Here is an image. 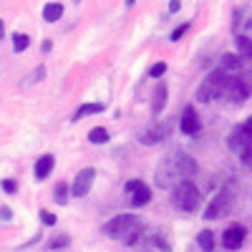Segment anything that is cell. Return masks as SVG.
Listing matches in <instances>:
<instances>
[{
	"instance_id": "29",
	"label": "cell",
	"mask_w": 252,
	"mask_h": 252,
	"mask_svg": "<svg viewBox=\"0 0 252 252\" xmlns=\"http://www.w3.org/2000/svg\"><path fill=\"white\" fill-rule=\"evenodd\" d=\"M139 184H144V182H141V179H129V182H126V187H124V192H126V194H131Z\"/></svg>"
},
{
	"instance_id": "19",
	"label": "cell",
	"mask_w": 252,
	"mask_h": 252,
	"mask_svg": "<svg viewBox=\"0 0 252 252\" xmlns=\"http://www.w3.org/2000/svg\"><path fill=\"white\" fill-rule=\"evenodd\" d=\"M197 245L202 252H212L215 250V232L212 229H202V232L197 235Z\"/></svg>"
},
{
	"instance_id": "15",
	"label": "cell",
	"mask_w": 252,
	"mask_h": 252,
	"mask_svg": "<svg viewBox=\"0 0 252 252\" xmlns=\"http://www.w3.org/2000/svg\"><path fill=\"white\" fill-rule=\"evenodd\" d=\"M164 106H166V86L159 83V86L154 89V96H152V114L159 116L164 111Z\"/></svg>"
},
{
	"instance_id": "36",
	"label": "cell",
	"mask_w": 252,
	"mask_h": 252,
	"mask_svg": "<svg viewBox=\"0 0 252 252\" xmlns=\"http://www.w3.org/2000/svg\"><path fill=\"white\" fill-rule=\"evenodd\" d=\"M58 252H66V250H58Z\"/></svg>"
},
{
	"instance_id": "7",
	"label": "cell",
	"mask_w": 252,
	"mask_h": 252,
	"mask_svg": "<svg viewBox=\"0 0 252 252\" xmlns=\"http://www.w3.org/2000/svg\"><path fill=\"white\" fill-rule=\"evenodd\" d=\"M250 134H252V121L247 119L245 124H240V126H235V131L229 134V149L232 152H245V149H250Z\"/></svg>"
},
{
	"instance_id": "21",
	"label": "cell",
	"mask_w": 252,
	"mask_h": 252,
	"mask_svg": "<svg viewBox=\"0 0 252 252\" xmlns=\"http://www.w3.org/2000/svg\"><path fill=\"white\" fill-rule=\"evenodd\" d=\"M68 197H71V189H68V184H56V189H53V199L63 207V204H66L68 202Z\"/></svg>"
},
{
	"instance_id": "24",
	"label": "cell",
	"mask_w": 252,
	"mask_h": 252,
	"mask_svg": "<svg viewBox=\"0 0 252 252\" xmlns=\"http://www.w3.org/2000/svg\"><path fill=\"white\" fill-rule=\"evenodd\" d=\"M237 48H240V56H242L240 61L247 63V61H250V35H245V33L237 35Z\"/></svg>"
},
{
	"instance_id": "32",
	"label": "cell",
	"mask_w": 252,
	"mask_h": 252,
	"mask_svg": "<svg viewBox=\"0 0 252 252\" xmlns=\"http://www.w3.org/2000/svg\"><path fill=\"white\" fill-rule=\"evenodd\" d=\"M43 76H46V68L40 66V68H35V71H33V76L28 78V83H31V81H38V78H43Z\"/></svg>"
},
{
	"instance_id": "18",
	"label": "cell",
	"mask_w": 252,
	"mask_h": 252,
	"mask_svg": "<svg viewBox=\"0 0 252 252\" xmlns=\"http://www.w3.org/2000/svg\"><path fill=\"white\" fill-rule=\"evenodd\" d=\"M149 242H152V247H154V250L172 252V240H169V235H166V232H154V235L149 237Z\"/></svg>"
},
{
	"instance_id": "12",
	"label": "cell",
	"mask_w": 252,
	"mask_h": 252,
	"mask_svg": "<svg viewBox=\"0 0 252 252\" xmlns=\"http://www.w3.org/2000/svg\"><path fill=\"white\" fill-rule=\"evenodd\" d=\"M53 166H56V157L53 154H43L38 161H35V169H33V174H35V179H48L51 177V172H53Z\"/></svg>"
},
{
	"instance_id": "31",
	"label": "cell",
	"mask_w": 252,
	"mask_h": 252,
	"mask_svg": "<svg viewBox=\"0 0 252 252\" xmlns=\"http://www.w3.org/2000/svg\"><path fill=\"white\" fill-rule=\"evenodd\" d=\"M0 220H3V222H10V220H13L10 207H0Z\"/></svg>"
},
{
	"instance_id": "34",
	"label": "cell",
	"mask_w": 252,
	"mask_h": 252,
	"mask_svg": "<svg viewBox=\"0 0 252 252\" xmlns=\"http://www.w3.org/2000/svg\"><path fill=\"white\" fill-rule=\"evenodd\" d=\"M51 48H53V43H51V40H43V51H46V53H48V51H51Z\"/></svg>"
},
{
	"instance_id": "10",
	"label": "cell",
	"mask_w": 252,
	"mask_h": 252,
	"mask_svg": "<svg viewBox=\"0 0 252 252\" xmlns=\"http://www.w3.org/2000/svg\"><path fill=\"white\" fill-rule=\"evenodd\" d=\"M245 237H247V229L242 224H232V227H227L222 232V247L229 250V252H235V250L242 247Z\"/></svg>"
},
{
	"instance_id": "4",
	"label": "cell",
	"mask_w": 252,
	"mask_h": 252,
	"mask_svg": "<svg viewBox=\"0 0 252 252\" xmlns=\"http://www.w3.org/2000/svg\"><path fill=\"white\" fill-rule=\"evenodd\" d=\"M224 81H227V73L224 71H212L204 81H202V86L197 89V101L202 103H212L222 96V89H224Z\"/></svg>"
},
{
	"instance_id": "26",
	"label": "cell",
	"mask_w": 252,
	"mask_h": 252,
	"mask_svg": "<svg viewBox=\"0 0 252 252\" xmlns=\"http://www.w3.org/2000/svg\"><path fill=\"white\" fill-rule=\"evenodd\" d=\"M166 73V63H154V66L149 68V76L152 78H161Z\"/></svg>"
},
{
	"instance_id": "28",
	"label": "cell",
	"mask_w": 252,
	"mask_h": 252,
	"mask_svg": "<svg viewBox=\"0 0 252 252\" xmlns=\"http://www.w3.org/2000/svg\"><path fill=\"white\" fill-rule=\"evenodd\" d=\"M189 26H192V23H182V26H177V28L172 31V35H169V38H172V40H179V38L189 31Z\"/></svg>"
},
{
	"instance_id": "20",
	"label": "cell",
	"mask_w": 252,
	"mask_h": 252,
	"mask_svg": "<svg viewBox=\"0 0 252 252\" xmlns=\"http://www.w3.org/2000/svg\"><path fill=\"white\" fill-rule=\"evenodd\" d=\"M61 15H63V5L61 3H48L43 8V20L46 23H56V20H61Z\"/></svg>"
},
{
	"instance_id": "37",
	"label": "cell",
	"mask_w": 252,
	"mask_h": 252,
	"mask_svg": "<svg viewBox=\"0 0 252 252\" xmlns=\"http://www.w3.org/2000/svg\"><path fill=\"white\" fill-rule=\"evenodd\" d=\"M76 3H81V0H76Z\"/></svg>"
},
{
	"instance_id": "33",
	"label": "cell",
	"mask_w": 252,
	"mask_h": 252,
	"mask_svg": "<svg viewBox=\"0 0 252 252\" xmlns=\"http://www.w3.org/2000/svg\"><path fill=\"white\" fill-rule=\"evenodd\" d=\"M182 8V3H179V0H172V3H169V13H177Z\"/></svg>"
},
{
	"instance_id": "22",
	"label": "cell",
	"mask_w": 252,
	"mask_h": 252,
	"mask_svg": "<svg viewBox=\"0 0 252 252\" xmlns=\"http://www.w3.org/2000/svg\"><path fill=\"white\" fill-rule=\"evenodd\" d=\"M89 141L91 144H106L109 141V131L103 129V126H96V129L89 131Z\"/></svg>"
},
{
	"instance_id": "27",
	"label": "cell",
	"mask_w": 252,
	"mask_h": 252,
	"mask_svg": "<svg viewBox=\"0 0 252 252\" xmlns=\"http://www.w3.org/2000/svg\"><path fill=\"white\" fill-rule=\"evenodd\" d=\"M0 187H3V192H5V194H15L18 182H15V179H3V182H0Z\"/></svg>"
},
{
	"instance_id": "35",
	"label": "cell",
	"mask_w": 252,
	"mask_h": 252,
	"mask_svg": "<svg viewBox=\"0 0 252 252\" xmlns=\"http://www.w3.org/2000/svg\"><path fill=\"white\" fill-rule=\"evenodd\" d=\"M3 35H5V26H3V20H0V40H3Z\"/></svg>"
},
{
	"instance_id": "14",
	"label": "cell",
	"mask_w": 252,
	"mask_h": 252,
	"mask_svg": "<svg viewBox=\"0 0 252 252\" xmlns=\"http://www.w3.org/2000/svg\"><path fill=\"white\" fill-rule=\"evenodd\" d=\"M129 202H131V207H144V204H149V202H152V189L146 187V184H139L134 192L129 194Z\"/></svg>"
},
{
	"instance_id": "9",
	"label": "cell",
	"mask_w": 252,
	"mask_h": 252,
	"mask_svg": "<svg viewBox=\"0 0 252 252\" xmlns=\"http://www.w3.org/2000/svg\"><path fill=\"white\" fill-rule=\"evenodd\" d=\"M94 179H96V169H94V166H86V169H81V172L76 174L73 187H68V189H71V194H73V197H86V194L91 192V187H94Z\"/></svg>"
},
{
	"instance_id": "16",
	"label": "cell",
	"mask_w": 252,
	"mask_h": 252,
	"mask_svg": "<svg viewBox=\"0 0 252 252\" xmlns=\"http://www.w3.org/2000/svg\"><path fill=\"white\" fill-rule=\"evenodd\" d=\"M103 103H83V106L76 109L73 114V121H81V119H86V116H94V114H103Z\"/></svg>"
},
{
	"instance_id": "11",
	"label": "cell",
	"mask_w": 252,
	"mask_h": 252,
	"mask_svg": "<svg viewBox=\"0 0 252 252\" xmlns=\"http://www.w3.org/2000/svg\"><path fill=\"white\" fill-rule=\"evenodd\" d=\"M166 136H169V126H166V124H152V126H146L144 131H139V141L149 144V146L164 141Z\"/></svg>"
},
{
	"instance_id": "6",
	"label": "cell",
	"mask_w": 252,
	"mask_h": 252,
	"mask_svg": "<svg viewBox=\"0 0 252 252\" xmlns=\"http://www.w3.org/2000/svg\"><path fill=\"white\" fill-rule=\"evenodd\" d=\"M220 98H227L229 103H242V101H247V98H250V86H247V81L227 76Z\"/></svg>"
},
{
	"instance_id": "17",
	"label": "cell",
	"mask_w": 252,
	"mask_h": 252,
	"mask_svg": "<svg viewBox=\"0 0 252 252\" xmlns=\"http://www.w3.org/2000/svg\"><path fill=\"white\" fill-rule=\"evenodd\" d=\"M237 68H242V61H240V56H235V53H224V56L220 58V71H224V73H232V71H237Z\"/></svg>"
},
{
	"instance_id": "2",
	"label": "cell",
	"mask_w": 252,
	"mask_h": 252,
	"mask_svg": "<svg viewBox=\"0 0 252 252\" xmlns=\"http://www.w3.org/2000/svg\"><path fill=\"white\" fill-rule=\"evenodd\" d=\"M103 235L111 237V240H121L124 245L134 247L144 237V224L136 215H119V217H114L103 224Z\"/></svg>"
},
{
	"instance_id": "25",
	"label": "cell",
	"mask_w": 252,
	"mask_h": 252,
	"mask_svg": "<svg viewBox=\"0 0 252 252\" xmlns=\"http://www.w3.org/2000/svg\"><path fill=\"white\" fill-rule=\"evenodd\" d=\"M68 245H71V237H68V235H56V237L48 242V247H51L53 252H58V250H66Z\"/></svg>"
},
{
	"instance_id": "3",
	"label": "cell",
	"mask_w": 252,
	"mask_h": 252,
	"mask_svg": "<svg viewBox=\"0 0 252 252\" xmlns=\"http://www.w3.org/2000/svg\"><path fill=\"white\" fill-rule=\"evenodd\" d=\"M202 202V192H199V187L192 182V179H187V182H177L172 187V204L177 209H184V212H194V209L199 207Z\"/></svg>"
},
{
	"instance_id": "13",
	"label": "cell",
	"mask_w": 252,
	"mask_h": 252,
	"mask_svg": "<svg viewBox=\"0 0 252 252\" xmlns=\"http://www.w3.org/2000/svg\"><path fill=\"white\" fill-rule=\"evenodd\" d=\"M247 28H250V8L245 5V8H237V10H235L232 31H235V35H242V31H245V35H247Z\"/></svg>"
},
{
	"instance_id": "23",
	"label": "cell",
	"mask_w": 252,
	"mask_h": 252,
	"mask_svg": "<svg viewBox=\"0 0 252 252\" xmlns=\"http://www.w3.org/2000/svg\"><path fill=\"white\" fill-rule=\"evenodd\" d=\"M28 46H31V38H28L26 33H15V35H13V48H15V53H23Z\"/></svg>"
},
{
	"instance_id": "1",
	"label": "cell",
	"mask_w": 252,
	"mask_h": 252,
	"mask_svg": "<svg viewBox=\"0 0 252 252\" xmlns=\"http://www.w3.org/2000/svg\"><path fill=\"white\" fill-rule=\"evenodd\" d=\"M199 172L197 159L189 157L187 152H169L157 166V174L154 182L161 189H172L177 182H187V179H194Z\"/></svg>"
},
{
	"instance_id": "30",
	"label": "cell",
	"mask_w": 252,
	"mask_h": 252,
	"mask_svg": "<svg viewBox=\"0 0 252 252\" xmlns=\"http://www.w3.org/2000/svg\"><path fill=\"white\" fill-rule=\"evenodd\" d=\"M40 222L48 224V227H53V224H56V215H51V212H40Z\"/></svg>"
},
{
	"instance_id": "8",
	"label": "cell",
	"mask_w": 252,
	"mask_h": 252,
	"mask_svg": "<svg viewBox=\"0 0 252 252\" xmlns=\"http://www.w3.org/2000/svg\"><path fill=\"white\" fill-rule=\"evenodd\" d=\"M179 129H182V134H187V136H194V134L202 131V119H199V114H197L194 106H184V109H182Z\"/></svg>"
},
{
	"instance_id": "5",
	"label": "cell",
	"mask_w": 252,
	"mask_h": 252,
	"mask_svg": "<svg viewBox=\"0 0 252 252\" xmlns=\"http://www.w3.org/2000/svg\"><path fill=\"white\" fill-rule=\"evenodd\" d=\"M232 204H235V184L229 182L222 192H220V197L212 199V204L204 209V220H222L224 215H229Z\"/></svg>"
}]
</instances>
